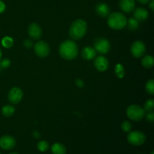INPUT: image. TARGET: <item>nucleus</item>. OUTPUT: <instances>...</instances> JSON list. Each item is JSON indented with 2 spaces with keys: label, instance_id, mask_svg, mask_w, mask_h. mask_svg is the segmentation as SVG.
Instances as JSON below:
<instances>
[{
  "label": "nucleus",
  "instance_id": "obj_1",
  "mask_svg": "<svg viewBox=\"0 0 154 154\" xmlns=\"http://www.w3.org/2000/svg\"><path fill=\"white\" fill-rule=\"evenodd\" d=\"M59 52L63 59L71 60L75 59L78 54V48L74 41L68 39L62 42L59 48Z\"/></svg>",
  "mask_w": 154,
  "mask_h": 154
},
{
  "label": "nucleus",
  "instance_id": "obj_2",
  "mask_svg": "<svg viewBox=\"0 0 154 154\" xmlns=\"http://www.w3.org/2000/svg\"><path fill=\"white\" fill-rule=\"evenodd\" d=\"M87 31V24L82 19L75 20L69 29V35L73 39H81Z\"/></svg>",
  "mask_w": 154,
  "mask_h": 154
},
{
  "label": "nucleus",
  "instance_id": "obj_3",
  "mask_svg": "<svg viewBox=\"0 0 154 154\" xmlns=\"http://www.w3.org/2000/svg\"><path fill=\"white\" fill-rule=\"evenodd\" d=\"M126 16L121 12H113L108 16V24L113 30H122L126 26Z\"/></svg>",
  "mask_w": 154,
  "mask_h": 154
},
{
  "label": "nucleus",
  "instance_id": "obj_4",
  "mask_svg": "<svg viewBox=\"0 0 154 154\" xmlns=\"http://www.w3.org/2000/svg\"><path fill=\"white\" fill-rule=\"evenodd\" d=\"M126 114L130 119L133 121H140L145 116V110L141 106L132 104L128 107Z\"/></svg>",
  "mask_w": 154,
  "mask_h": 154
},
{
  "label": "nucleus",
  "instance_id": "obj_5",
  "mask_svg": "<svg viewBox=\"0 0 154 154\" xmlns=\"http://www.w3.org/2000/svg\"><path fill=\"white\" fill-rule=\"evenodd\" d=\"M127 140L131 145L141 146L145 142L146 136L140 131H130L127 135Z\"/></svg>",
  "mask_w": 154,
  "mask_h": 154
},
{
  "label": "nucleus",
  "instance_id": "obj_6",
  "mask_svg": "<svg viewBox=\"0 0 154 154\" xmlns=\"http://www.w3.org/2000/svg\"><path fill=\"white\" fill-rule=\"evenodd\" d=\"M96 53L101 54H105L110 51L111 44L109 41L105 38H98L94 42V48Z\"/></svg>",
  "mask_w": 154,
  "mask_h": 154
},
{
  "label": "nucleus",
  "instance_id": "obj_7",
  "mask_svg": "<svg viewBox=\"0 0 154 154\" xmlns=\"http://www.w3.org/2000/svg\"><path fill=\"white\" fill-rule=\"evenodd\" d=\"M34 51L36 55L40 57H45L49 54L50 47L47 42L38 41L34 45Z\"/></svg>",
  "mask_w": 154,
  "mask_h": 154
},
{
  "label": "nucleus",
  "instance_id": "obj_8",
  "mask_svg": "<svg viewBox=\"0 0 154 154\" xmlns=\"http://www.w3.org/2000/svg\"><path fill=\"white\" fill-rule=\"evenodd\" d=\"M146 47L141 40L135 41L131 46V53L135 57H141L145 54Z\"/></svg>",
  "mask_w": 154,
  "mask_h": 154
},
{
  "label": "nucleus",
  "instance_id": "obj_9",
  "mask_svg": "<svg viewBox=\"0 0 154 154\" xmlns=\"http://www.w3.org/2000/svg\"><path fill=\"white\" fill-rule=\"evenodd\" d=\"M23 93L22 90L18 87H14L11 89L8 95V101L13 104H19L23 99Z\"/></svg>",
  "mask_w": 154,
  "mask_h": 154
},
{
  "label": "nucleus",
  "instance_id": "obj_10",
  "mask_svg": "<svg viewBox=\"0 0 154 154\" xmlns=\"http://www.w3.org/2000/svg\"><path fill=\"white\" fill-rule=\"evenodd\" d=\"M16 145V140L11 135H4L0 137V146L3 149L9 150L13 149Z\"/></svg>",
  "mask_w": 154,
  "mask_h": 154
},
{
  "label": "nucleus",
  "instance_id": "obj_11",
  "mask_svg": "<svg viewBox=\"0 0 154 154\" xmlns=\"http://www.w3.org/2000/svg\"><path fill=\"white\" fill-rule=\"evenodd\" d=\"M28 34L32 39H39L42 36V27L36 23H32L28 28Z\"/></svg>",
  "mask_w": 154,
  "mask_h": 154
},
{
  "label": "nucleus",
  "instance_id": "obj_12",
  "mask_svg": "<svg viewBox=\"0 0 154 154\" xmlns=\"http://www.w3.org/2000/svg\"><path fill=\"white\" fill-rule=\"evenodd\" d=\"M94 66L100 72H105L108 69L109 62L104 56H99L94 60Z\"/></svg>",
  "mask_w": 154,
  "mask_h": 154
},
{
  "label": "nucleus",
  "instance_id": "obj_13",
  "mask_svg": "<svg viewBox=\"0 0 154 154\" xmlns=\"http://www.w3.org/2000/svg\"><path fill=\"white\" fill-rule=\"evenodd\" d=\"M120 8L126 13H130L135 8V0H120Z\"/></svg>",
  "mask_w": 154,
  "mask_h": 154
},
{
  "label": "nucleus",
  "instance_id": "obj_14",
  "mask_svg": "<svg viewBox=\"0 0 154 154\" xmlns=\"http://www.w3.org/2000/svg\"><path fill=\"white\" fill-rule=\"evenodd\" d=\"M134 18L138 21H144L149 16L148 11L142 7H138L134 9Z\"/></svg>",
  "mask_w": 154,
  "mask_h": 154
},
{
  "label": "nucleus",
  "instance_id": "obj_15",
  "mask_svg": "<svg viewBox=\"0 0 154 154\" xmlns=\"http://www.w3.org/2000/svg\"><path fill=\"white\" fill-rule=\"evenodd\" d=\"M96 12L99 16L106 18L110 14V8L105 3H99L96 6Z\"/></svg>",
  "mask_w": 154,
  "mask_h": 154
},
{
  "label": "nucleus",
  "instance_id": "obj_16",
  "mask_svg": "<svg viewBox=\"0 0 154 154\" xmlns=\"http://www.w3.org/2000/svg\"><path fill=\"white\" fill-rule=\"evenodd\" d=\"M81 55H82L83 58L85 60H92L96 57V51H95L93 47L86 46L82 49Z\"/></svg>",
  "mask_w": 154,
  "mask_h": 154
},
{
  "label": "nucleus",
  "instance_id": "obj_17",
  "mask_svg": "<svg viewBox=\"0 0 154 154\" xmlns=\"http://www.w3.org/2000/svg\"><path fill=\"white\" fill-rule=\"evenodd\" d=\"M51 152L53 154H66V148L61 143H55L51 146Z\"/></svg>",
  "mask_w": 154,
  "mask_h": 154
},
{
  "label": "nucleus",
  "instance_id": "obj_18",
  "mask_svg": "<svg viewBox=\"0 0 154 154\" xmlns=\"http://www.w3.org/2000/svg\"><path fill=\"white\" fill-rule=\"evenodd\" d=\"M141 64L145 68H151L153 66L154 64V59L152 56L146 55L141 60Z\"/></svg>",
  "mask_w": 154,
  "mask_h": 154
},
{
  "label": "nucleus",
  "instance_id": "obj_19",
  "mask_svg": "<svg viewBox=\"0 0 154 154\" xmlns=\"http://www.w3.org/2000/svg\"><path fill=\"white\" fill-rule=\"evenodd\" d=\"M127 28L131 31H135L139 27V23L137 20H135L134 18H130L126 22Z\"/></svg>",
  "mask_w": 154,
  "mask_h": 154
},
{
  "label": "nucleus",
  "instance_id": "obj_20",
  "mask_svg": "<svg viewBox=\"0 0 154 154\" xmlns=\"http://www.w3.org/2000/svg\"><path fill=\"white\" fill-rule=\"evenodd\" d=\"M15 108L13 106L5 105L2 109V113L5 117H10L14 113Z\"/></svg>",
  "mask_w": 154,
  "mask_h": 154
},
{
  "label": "nucleus",
  "instance_id": "obj_21",
  "mask_svg": "<svg viewBox=\"0 0 154 154\" xmlns=\"http://www.w3.org/2000/svg\"><path fill=\"white\" fill-rule=\"evenodd\" d=\"M115 73L118 78L122 79L124 77L125 75V70L123 68V65L120 63H117L115 66Z\"/></svg>",
  "mask_w": 154,
  "mask_h": 154
},
{
  "label": "nucleus",
  "instance_id": "obj_22",
  "mask_svg": "<svg viewBox=\"0 0 154 154\" xmlns=\"http://www.w3.org/2000/svg\"><path fill=\"white\" fill-rule=\"evenodd\" d=\"M146 91L150 95H154V80L152 79L148 80L146 83L145 85Z\"/></svg>",
  "mask_w": 154,
  "mask_h": 154
},
{
  "label": "nucleus",
  "instance_id": "obj_23",
  "mask_svg": "<svg viewBox=\"0 0 154 154\" xmlns=\"http://www.w3.org/2000/svg\"><path fill=\"white\" fill-rule=\"evenodd\" d=\"M37 148L41 152H45L49 149V143L46 140H41L38 143Z\"/></svg>",
  "mask_w": 154,
  "mask_h": 154
},
{
  "label": "nucleus",
  "instance_id": "obj_24",
  "mask_svg": "<svg viewBox=\"0 0 154 154\" xmlns=\"http://www.w3.org/2000/svg\"><path fill=\"white\" fill-rule=\"evenodd\" d=\"M154 109V100L149 99L145 102L144 106V110L147 112H152Z\"/></svg>",
  "mask_w": 154,
  "mask_h": 154
},
{
  "label": "nucleus",
  "instance_id": "obj_25",
  "mask_svg": "<svg viewBox=\"0 0 154 154\" xmlns=\"http://www.w3.org/2000/svg\"><path fill=\"white\" fill-rule=\"evenodd\" d=\"M2 45L5 48H9L13 45V39H12L11 38L8 37V36H6V37H4L2 39Z\"/></svg>",
  "mask_w": 154,
  "mask_h": 154
},
{
  "label": "nucleus",
  "instance_id": "obj_26",
  "mask_svg": "<svg viewBox=\"0 0 154 154\" xmlns=\"http://www.w3.org/2000/svg\"><path fill=\"white\" fill-rule=\"evenodd\" d=\"M121 128L125 132H130L132 130V124L128 121H124L121 125Z\"/></svg>",
  "mask_w": 154,
  "mask_h": 154
},
{
  "label": "nucleus",
  "instance_id": "obj_27",
  "mask_svg": "<svg viewBox=\"0 0 154 154\" xmlns=\"http://www.w3.org/2000/svg\"><path fill=\"white\" fill-rule=\"evenodd\" d=\"M0 65H1L2 68H8L11 65L10 60L8 58L3 59L2 61H0Z\"/></svg>",
  "mask_w": 154,
  "mask_h": 154
},
{
  "label": "nucleus",
  "instance_id": "obj_28",
  "mask_svg": "<svg viewBox=\"0 0 154 154\" xmlns=\"http://www.w3.org/2000/svg\"><path fill=\"white\" fill-rule=\"evenodd\" d=\"M23 45L26 48H31L32 47H33L32 40V39H25L23 42Z\"/></svg>",
  "mask_w": 154,
  "mask_h": 154
},
{
  "label": "nucleus",
  "instance_id": "obj_29",
  "mask_svg": "<svg viewBox=\"0 0 154 154\" xmlns=\"http://www.w3.org/2000/svg\"><path fill=\"white\" fill-rule=\"evenodd\" d=\"M146 119H147L148 122H153L154 121V113H153V112H149L148 113H147V115H146Z\"/></svg>",
  "mask_w": 154,
  "mask_h": 154
},
{
  "label": "nucleus",
  "instance_id": "obj_30",
  "mask_svg": "<svg viewBox=\"0 0 154 154\" xmlns=\"http://www.w3.org/2000/svg\"><path fill=\"white\" fill-rule=\"evenodd\" d=\"M5 8H6L5 4L2 1L0 0V14L3 13V12L5 11Z\"/></svg>",
  "mask_w": 154,
  "mask_h": 154
},
{
  "label": "nucleus",
  "instance_id": "obj_31",
  "mask_svg": "<svg viewBox=\"0 0 154 154\" xmlns=\"http://www.w3.org/2000/svg\"><path fill=\"white\" fill-rule=\"evenodd\" d=\"M75 84H76V85H78V87L80 88L83 87V86L84 85V82H83L81 79H78L75 80Z\"/></svg>",
  "mask_w": 154,
  "mask_h": 154
},
{
  "label": "nucleus",
  "instance_id": "obj_32",
  "mask_svg": "<svg viewBox=\"0 0 154 154\" xmlns=\"http://www.w3.org/2000/svg\"><path fill=\"white\" fill-rule=\"evenodd\" d=\"M149 8H150L153 11H154V0H150V1L149 2Z\"/></svg>",
  "mask_w": 154,
  "mask_h": 154
},
{
  "label": "nucleus",
  "instance_id": "obj_33",
  "mask_svg": "<svg viewBox=\"0 0 154 154\" xmlns=\"http://www.w3.org/2000/svg\"><path fill=\"white\" fill-rule=\"evenodd\" d=\"M137 1H138L139 3H141V4L145 5V4H147V3H149V2H150V0H137Z\"/></svg>",
  "mask_w": 154,
  "mask_h": 154
},
{
  "label": "nucleus",
  "instance_id": "obj_34",
  "mask_svg": "<svg viewBox=\"0 0 154 154\" xmlns=\"http://www.w3.org/2000/svg\"><path fill=\"white\" fill-rule=\"evenodd\" d=\"M32 134H33V136L35 137V138H38V137H40V134H39L37 131H35L34 132H33Z\"/></svg>",
  "mask_w": 154,
  "mask_h": 154
},
{
  "label": "nucleus",
  "instance_id": "obj_35",
  "mask_svg": "<svg viewBox=\"0 0 154 154\" xmlns=\"http://www.w3.org/2000/svg\"><path fill=\"white\" fill-rule=\"evenodd\" d=\"M2 50L0 49V61H1V59H2Z\"/></svg>",
  "mask_w": 154,
  "mask_h": 154
},
{
  "label": "nucleus",
  "instance_id": "obj_36",
  "mask_svg": "<svg viewBox=\"0 0 154 154\" xmlns=\"http://www.w3.org/2000/svg\"><path fill=\"white\" fill-rule=\"evenodd\" d=\"M9 154H19V153H17V152H10Z\"/></svg>",
  "mask_w": 154,
  "mask_h": 154
},
{
  "label": "nucleus",
  "instance_id": "obj_37",
  "mask_svg": "<svg viewBox=\"0 0 154 154\" xmlns=\"http://www.w3.org/2000/svg\"><path fill=\"white\" fill-rule=\"evenodd\" d=\"M150 154H154V152H153V151H152L151 153H150Z\"/></svg>",
  "mask_w": 154,
  "mask_h": 154
},
{
  "label": "nucleus",
  "instance_id": "obj_38",
  "mask_svg": "<svg viewBox=\"0 0 154 154\" xmlns=\"http://www.w3.org/2000/svg\"><path fill=\"white\" fill-rule=\"evenodd\" d=\"M1 69H2V66H1V65H0V71H1Z\"/></svg>",
  "mask_w": 154,
  "mask_h": 154
},
{
  "label": "nucleus",
  "instance_id": "obj_39",
  "mask_svg": "<svg viewBox=\"0 0 154 154\" xmlns=\"http://www.w3.org/2000/svg\"><path fill=\"white\" fill-rule=\"evenodd\" d=\"M0 154H1V153H0Z\"/></svg>",
  "mask_w": 154,
  "mask_h": 154
}]
</instances>
